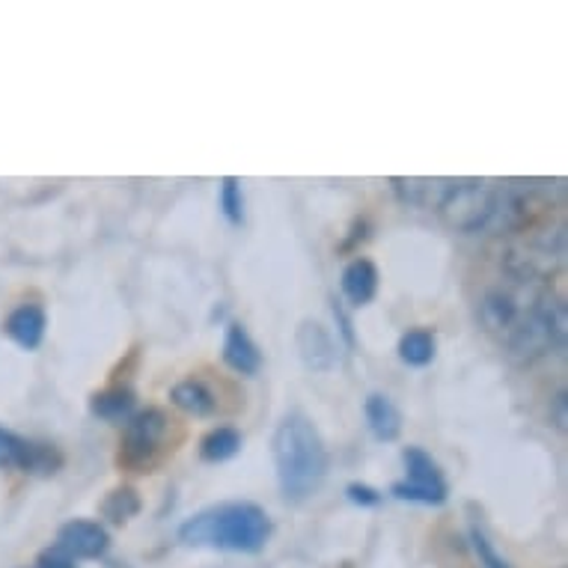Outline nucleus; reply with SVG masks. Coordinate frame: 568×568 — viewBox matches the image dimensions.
<instances>
[{
	"mask_svg": "<svg viewBox=\"0 0 568 568\" xmlns=\"http://www.w3.org/2000/svg\"><path fill=\"white\" fill-rule=\"evenodd\" d=\"M271 456L277 470L280 491L292 504H304L322 488L327 476V447L318 429L304 414H290L271 438Z\"/></svg>",
	"mask_w": 568,
	"mask_h": 568,
	"instance_id": "f257e3e1",
	"label": "nucleus"
},
{
	"mask_svg": "<svg viewBox=\"0 0 568 568\" xmlns=\"http://www.w3.org/2000/svg\"><path fill=\"white\" fill-rule=\"evenodd\" d=\"M179 539L191 548L226 550V554H260L271 539V518L251 500L209 506L179 527Z\"/></svg>",
	"mask_w": 568,
	"mask_h": 568,
	"instance_id": "f03ea898",
	"label": "nucleus"
},
{
	"mask_svg": "<svg viewBox=\"0 0 568 568\" xmlns=\"http://www.w3.org/2000/svg\"><path fill=\"white\" fill-rule=\"evenodd\" d=\"M497 200L500 187L483 179H447V187L440 194L435 212L440 221L458 233H483L491 230V221L497 215Z\"/></svg>",
	"mask_w": 568,
	"mask_h": 568,
	"instance_id": "7ed1b4c3",
	"label": "nucleus"
},
{
	"mask_svg": "<svg viewBox=\"0 0 568 568\" xmlns=\"http://www.w3.org/2000/svg\"><path fill=\"white\" fill-rule=\"evenodd\" d=\"M170 423L173 419L161 408H146L140 410L138 417H131L125 426V438H122L120 465L134 467V470H146L155 465L170 435Z\"/></svg>",
	"mask_w": 568,
	"mask_h": 568,
	"instance_id": "20e7f679",
	"label": "nucleus"
},
{
	"mask_svg": "<svg viewBox=\"0 0 568 568\" xmlns=\"http://www.w3.org/2000/svg\"><path fill=\"white\" fill-rule=\"evenodd\" d=\"M408 479L405 483H393L390 494L396 500H408V504L423 506H440L447 500V479L440 474L438 462L426 453L423 447H408L402 453Z\"/></svg>",
	"mask_w": 568,
	"mask_h": 568,
	"instance_id": "39448f33",
	"label": "nucleus"
},
{
	"mask_svg": "<svg viewBox=\"0 0 568 568\" xmlns=\"http://www.w3.org/2000/svg\"><path fill=\"white\" fill-rule=\"evenodd\" d=\"M0 467H19L24 474H54L60 456L51 447L30 444V440L0 429Z\"/></svg>",
	"mask_w": 568,
	"mask_h": 568,
	"instance_id": "423d86ee",
	"label": "nucleus"
},
{
	"mask_svg": "<svg viewBox=\"0 0 568 568\" xmlns=\"http://www.w3.org/2000/svg\"><path fill=\"white\" fill-rule=\"evenodd\" d=\"M298 343L301 361L313 369V373H331L339 366V343L334 339V334L327 331L325 325L318 322H304L298 327Z\"/></svg>",
	"mask_w": 568,
	"mask_h": 568,
	"instance_id": "0eeeda50",
	"label": "nucleus"
},
{
	"mask_svg": "<svg viewBox=\"0 0 568 568\" xmlns=\"http://www.w3.org/2000/svg\"><path fill=\"white\" fill-rule=\"evenodd\" d=\"M57 548H63L69 557L75 559H99L111 545L108 530L95 521H69L57 532Z\"/></svg>",
	"mask_w": 568,
	"mask_h": 568,
	"instance_id": "6e6552de",
	"label": "nucleus"
},
{
	"mask_svg": "<svg viewBox=\"0 0 568 568\" xmlns=\"http://www.w3.org/2000/svg\"><path fill=\"white\" fill-rule=\"evenodd\" d=\"M45 327H48V318H45V310L39 307V304H21L19 310H12L10 318H7V336H10L12 343L24 348V352H33L42 345L45 339Z\"/></svg>",
	"mask_w": 568,
	"mask_h": 568,
	"instance_id": "1a4fd4ad",
	"label": "nucleus"
},
{
	"mask_svg": "<svg viewBox=\"0 0 568 568\" xmlns=\"http://www.w3.org/2000/svg\"><path fill=\"white\" fill-rule=\"evenodd\" d=\"M224 361L230 369L239 375H256L262 369V352L260 345L253 343L247 327L244 325H230L224 336Z\"/></svg>",
	"mask_w": 568,
	"mask_h": 568,
	"instance_id": "9d476101",
	"label": "nucleus"
},
{
	"mask_svg": "<svg viewBox=\"0 0 568 568\" xmlns=\"http://www.w3.org/2000/svg\"><path fill=\"white\" fill-rule=\"evenodd\" d=\"M339 286H343V295L352 301L354 307H364L378 292V268L369 260H352L345 265Z\"/></svg>",
	"mask_w": 568,
	"mask_h": 568,
	"instance_id": "9b49d317",
	"label": "nucleus"
},
{
	"mask_svg": "<svg viewBox=\"0 0 568 568\" xmlns=\"http://www.w3.org/2000/svg\"><path fill=\"white\" fill-rule=\"evenodd\" d=\"M170 399H173L179 410H185L191 417H212V414H217L215 393L200 378H185V382L173 384Z\"/></svg>",
	"mask_w": 568,
	"mask_h": 568,
	"instance_id": "f8f14e48",
	"label": "nucleus"
},
{
	"mask_svg": "<svg viewBox=\"0 0 568 568\" xmlns=\"http://www.w3.org/2000/svg\"><path fill=\"white\" fill-rule=\"evenodd\" d=\"M366 414V426L373 432L378 440H396L402 432V414L399 408L393 405L390 396H384V393H373V396H366L364 405Z\"/></svg>",
	"mask_w": 568,
	"mask_h": 568,
	"instance_id": "ddd939ff",
	"label": "nucleus"
},
{
	"mask_svg": "<svg viewBox=\"0 0 568 568\" xmlns=\"http://www.w3.org/2000/svg\"><path fill=\"white\" fill-rule=\"evenodd\" d=\"M242 453V432L233 429V426H221V429L209 432L200 444V456L209 465H221V462H230L233 456Z\"/></svg>",
	"mask_w": 568,
	"mask_h": 568,
	"instance_id": "4468645a",
	"label": "nucleus"
},
{
	"mask_svg": "<svg viewBox=\"0 0 568 568\" xmlns=\"http://www.w3.org/2000/svg\"><path fill=\"white\" fill-rule=\"evenodd\" d=\"M435 352H438V343H435V334L426 331V327H414L399 339V357L402 364L408 366H429L435 361Z\"/></svg>",
	"mask_w": 568,
	"mask_h": 568,
	"instance_id": "2eb2a0df",
	"label": "nucleus"
},
{
	"mask_svg": "<svg viewBox=\"0 0 568 568\" xmlns=\"http://www.w3.org/2000/svg\"><path fill=\"white\" fill-rule=\"evenodd\" d=\"M95 417L111 419V423H122V419L131 417L134 410V393L129 387H111V390L95 393L93 402H90Z\"/></svg>",
	"mask_w": 568,
	"mask_h": 568,
	"instance_id": "dca6fc26",
	"label": "nucleus"
},
{
	"mask_svg": "<svg viewBox=\"0 0 568 568\" xmlns=\"http://www.w3.org/2000/svg\"><path fill=\"white\" fill-rule=\"evenodd\" d=\"M221 209H224V217L233 226L244 224V194H242V182L233 176H226L221 182Z\"/></svg>",
	"mask_w": 568,
	"mask_h": 568,
	"instance_id": "f3484780",
	"label": "nucleus"
},
{
	"mask_svg": "<svg viewBox=\"0 0 568 568\" xmlns=\"http://www.w3.org/2000/svg\"><path fill=\"white\" fill-rule=\"evenodd\" d=\"M138 509H140V500H138V494L131 491V488H120V491H113L111 497L104 500V515L116 524L129 521L131 515H138Z\"/></svg>",
	"mask_w": 568,
	"mask_h": 568,
	"instance_id": "a211bd4d",
	"label": "nucleus"
},
{
	"mask_svg": "<svg viewBox=\"0 0 568 568\" xmlns=\"http://www.w3.org/2000/svg\"><path fill=\"white\" fill-rule=\"evenodd\" d=\"M474 548L476 554H479V559H483L485 568H509L506 566V559L491 548V541H488V536H485L479 527H474Z\"/></svg>",
	"mask_w": 568,
	"mask_h": 568,
	"instance_id": "6ab92c4d",
	"label": "nucleus"
},
{
	"mask_svg": "<svg viewBox=\"0 0 568 568\" xmlns=\"http://www.w3.org/2000/svg\"><path fill=\"white\" fill-rule=\"evenodd\" d=\"M345 497H348L354 506H366V509H373V506L382 504V491H375L373 485L364 483L348 485V488H345Z\"/></svg>",
	"mask_w": 568,
	"mask_h": 568,
	"instance_id": "aec40b11",
	"label": "nucleus"
},
{
	"mask_svg": "<svg viewBox=\"0 0 568 568\" xmlns=\"http://www.w3.org/2000/svg\"><path fill=\"white\" fill-rule=\"evenodd\" d=\"M39 568H78V562L69 554H65L63 548H57V545H51V548H45L42 554H39L37 559Z\"/></svg>",
	"mask_w": 568,
	"mask_h": 568,
	"instance_id": "412c9836",
	"label": "nucleus"
},
{
	"mask_svg": "<svg viewBox=\"0 0 568 568\" xmlns=\"http://www.w3.org/2000/svg\"><path fill=\"white\" fill-rule=\"evenodd\" d=\"M334 316H336V322H339V334L345 336V343L352 345V343H354V334H352V318L345 316V310H343V304H339V301H334Z\"/></svg>",
	"mask_w": 568,
	"mask_h": 568,
	"instance_id": "4be33fe9",
	"label": "nucleus"
},
{
	"mask_svg": "<svg viewBox=\"0 0 568 568\" xmlns=\"http://www.w3.org/2000/svg\"><path fill=\"white\" fill-rule=\"evenodd\" d=\"M557 429H566V393H559L557 396Z\"/></svg>",
	"mask_w": 568,
	"mask_h": 568,
	"instance_id": "5701e85b",
	"label": "nucleus"
}]
</instances>
